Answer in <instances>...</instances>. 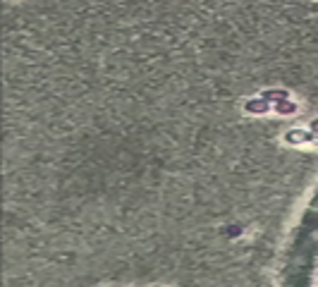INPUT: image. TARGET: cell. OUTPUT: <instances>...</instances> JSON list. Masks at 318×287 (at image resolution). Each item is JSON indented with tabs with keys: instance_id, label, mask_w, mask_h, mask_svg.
I'll return each mask as SVG.
<instances>
[{
	"instance_id": "1",
	"label": "cell",
	"mask_w": 318,
	"mask_h": 287,
	"mask_svg": "<svg viewBox=\"0 0 318 287\" xmlns=\"http://www.w3.org/2000/svg\"><path fill=\"white\" fill-rule=\"evenodd\" d=\"M285 144H289V146H302V144H316V134L311 132V129H302V127H295V129H289V132H285Z\"/></svg>"
},
{
	"instance_id": "2",
	"label": "cell",
	"mask_w": 318,
	"mask_h": 287,
	"mask_svg": "<svg viewBox=\"0 0 318 287\" xmlns=\"http://www.w3.org/2000/svg\"><path fill=\"white\" fill-rule=\"evenodd\" d=\"M244 110H247L249 115H268L273 110V103L268 98H263V96H256V98H249L244 103Z\"/></svg>"
},
{
	"instance_id": "3",
	"label": "cell",
	"mask_w": 318,
	"mask_h": 287,
	"mask_svg": "<svg viewBox=\"0 0 318 287\" xmlns=\"http://www.w3.org/2000/svg\"><path fill=\"white\" fill-rule=\"evenodd\" d=\"M297 110H299V106H297L292 98H282V101H275L273 103V113H278V115H295Z\"/></svg>"
},
{
	"instance_id": "4",
	"label": "cell",
	"mask_w": 318,
	"mask_h": 287,
	"mask_svg": "<svg viewBox=\"0 0 318 287\" xmlns=\"http://www.w3.org/2000/svg\"><path fill=\"white\" fill-rule=\"evenodd\" d=\"M261 96L268 98L271 103H275V101H282V98H289V91H287V89H266Z\"/></svg>"
},
{
	"instance_id": "5",
	"label": "cell",
	"mask_w": 318,
	"mask_h": 287,
	"mask_svg": "<svg viewBox=\"0 0 318 287\" xmlns=\"http://www.w3.org/2000/svg\"><path fill=\"white\" fill-rule=\"evenodd\" d=\"M309 129H311V132H313V134H316V137H318V117H316V120H311Z\"/></svg>"
},
{
	"instance_id": "6",
	"label": "cell",
	"mask_w": 318,
	"mask_h": 287,
	"mask_svg": "<svg viewBox=\"0 0 318 287\" xmlns=\"http://www.w3.org/2000/svg\"><path fill=\"white\" fill-rule=\"evenodd\" d=\"M148 287H165V285H148Z\"/></svg>"
},
{
	"instance_id": "7",
	"label": "cell",
	"mask_w": 318,
	"mask_h": 287,
	"mask_svg": "<svg viewBox=\"0 0 318 287\" xmlns=\"http://www.w3.org/2000/svg\"><path fill=\"white\" fill-rule=\"evenodd\" d=\"M110 287H115V285H110Z\"/></svg>"
}]
</instances>
